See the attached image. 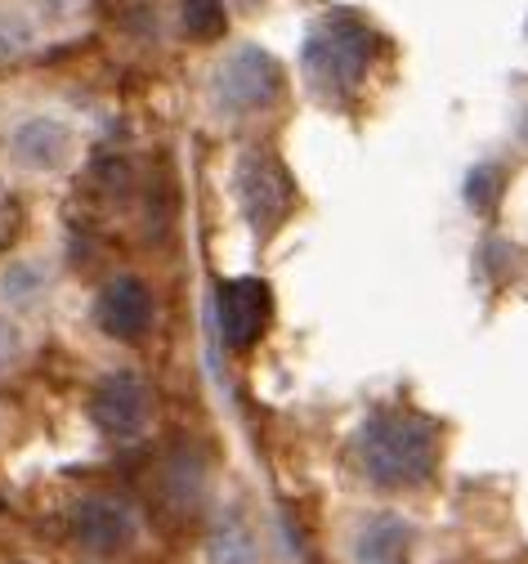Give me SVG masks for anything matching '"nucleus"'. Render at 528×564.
I'll list each match as a JSON object with an SVG mask.
<instances>
[{"instance_id": "nucleus-1", "label": "nucleus", "mask_w": 528, "mask_h": 564, "mask_svg": "<svg viewBox=\"0 0 528 564\" xmlns=\"http://www.w3.org/2000/svg\"><path fill=\"white\" fill-rule=\"evenodd\" d=\"M354 453L376 488H417L439 466V431L417 412L381 408L363 421Z\"/></svg>"}, {"instance_id": "nucleus-2", "label": "nucleus", "mask_w": 528, "mask_h": 564, "mask_svg": "<svg viewBox=\"0 0 528 564\" xmlns=\"http://www.w3.org/2000/svg\"><path fill=\"white\" fill-rule=\"evenodd\" d=\"M371 54H376V36L358 19L332 14V19L310 28L305 50H300V63H305L310 86L336 99V95H349L367 77Z\"/></svg>"}, {"instance_id": "nucleus-3", "label": "nucleus", "mask_w": 528, "mask_h": 564, "mask_svg": "<svg viewBox=\"0 0 528 564\" xmlns=\"http://www.w3.org/2000/svg\"><path fill=\"white\" fill-rule=\"evenodd\" d=\"M206 99L219 117H256L282 99V67L260 45H234L215 63Z\"/></svg>"}, {"instance_id": "nucleus-4", "label": "nucleus", "mask_w": 528, "mask_h": 564, "mask_svg": "<svg viewBox=\"0 0 528 564\" xmlns=\"http://www.w3.org/2000/svg\"><path fill=\"white\" fill-rule=\"evenodd\" d=\"M229 188H234V202H238V216H243V225L251 229L256 242H269L287 225L291 206H295V188H291L287 166L265 149L238 153Z\"/></svg>"}, {"instance_id": "nucleus-5", "label": "nucleus", "mask_w": 528, "mask_h": 564, "mask_svg": "<svg viewBox=\"0 0 528 564\" xmlns=\"http://www.w3.org/2000/svg\"><path fill=\"white\" fill-rule=\"evenodd\" d=\"M77 153H82L77 130L54 112H28L6 134V166L32 184L63 180L72 166H77Z\"/></svg>"}, {"instance_id": "nucleus-6", "label": "nucleus", "mask_w": 528, "mask_h": 564, "mask_svg": "<svg viewBox=\"0 0 528 564\" xmlns=\"http://www.w3.org/2000/svg\"><path fill=\"white\" fill-rule=\"evenodd\" d=\"M153 412H158L153 386H148V377L134 368H112L90 390L95 431L117 440V444H139L148 431H153Z\"/></svg>"}, {"instance_id": "nucleus-7", "label": "nucleus", "mask_w": 528, "mask_h": 564, "mask_svg": "<svg viewBox=\"0 0 528 564\" xmlns=\"http://www.w3.org/2000/svg\"><path fill=\"white\" fill-rule=\"evenodd\" d=\"M67 529H72V542L90 555H126L139 546V511L117 498V492H86V498L72 502V516H67Z\"/></svg>"}, {"instance_id": "nucleus-8", "label": "nucleus", "mask_w": 528, "mask_h": 564, "mask_svg": "<svg viewBox=\"0 0 528 564\" xmlns=\"http://www.w3.org/2000/svg\"><path fill=\"white\" fill-rule=\"evenodd\" d=\"M158 323V296L143 273H112L95 296V327L117 345H139Z\"/></svg>"}, {"instance_id": "nucleus-9", "label": "nucleus", "mask_w": 528, "mask_h": 564, "mask_svg": "<svg viewBox=\"0 0 528 564\" xmlns=\"http://www.w3.org/2000/svg\"><path fill=\"white\" fill-rule=\"evenodd\" d=\"M215 314H219V336L229 349H251L273 318V292L260 278H234L219 282L215 292Z\"/></svg>"}, {"instance_id": "nucleus-10", "label": "nucleus", "mask_w": 528, "mask_h": 564, "mask_svg": "<svg viewBox=\"0 0 528 564\" xmlns=\"http://www.w3.org/2000/svg\"><path fill=\"white\" fill-rule=\"evenodd\" d=\"M54 288H58V273L36 251H19V256H10L6 264H0V310L23 318V323L50 310Z\"/></svg>"}, {"instance_id": "nucleus-11", "label": "nucleus", "mask_w": 528, "mask_h": 564, "mask_svg": "<svg viewBox=\"0 0 528 564\" xmlns=\"http://www.w3.org/2000/svg\"><path fill=\"white\" fill-rule=\"evenodd\" d=\"M417 529L395 511H371L354 529V564H412Z\"/></svg>"}, {"instance_id": "nucleus-12", "label": "nucleus", "mask_w": 528, "mask_h": 564, "mask_svg": "<svg viewBox=\"0 0 528 564\" xmlns=\"http://www.w3.org/2000/svg\"><path fill=\"white\" fill-rule=\"evenodd\" d=\"M180 19L193 41L211 45L229 32V0H180Z\"/></svg>"}, {"instance_id": "nucleus-13", "label": "nucleus", "mask_w": 528, "mask_h": 564, "mask_svg": "<svg viewBox=\"0 0 528 564\" xmlns=\"http://www.w3.org/2000/svg\"><path fill=\"white\" fill-rule=\"evenodd\" d=\"M36 23L41 19H32L28 10H14V6L0 10V63H14L36 50V32H41Z\"/></svg>"}, {"instance_id": "nucleus-14", "label": "nucleus", "mask_w": 528, "mask_h": 564, "mask_svg": "<svg viewBox=\"0 0 528 564\" xmlns=\"http://www.w3.org/2000/svg\"><path fill=\"white\" fill-rule=\"evenodd\" d=\"M260 551H256V538L243 520H224L211 538V564H256Z\"/></svg>"}, {"instance_id": "nucleus-15", "label": "nucleus", "mask_w": 528, "mask_h": 564, "mask_svg": "<svg viewBox=\"0 0 528 564\" xmlns=\"http://www.w3.org/2000/svg\"><path fill=\"white\" fill-rule=\"evenodd\" d=\"M28 355H32V340H28L23 318H14V314L0 310V381L14 377V372L28 364Z\"/></svg>"}, {"instance_id": "nucleus-16", "label": "nucleus", "mask_w": 528, "mask_h": 564, "mask_svg": "<svg viewBox=\"0 0 528 564\" xmlns=\"http://www.w3.org/2000/svg\"><path fill=\"white\" fill-rule=\"evenodd\" d=\"M90 0H36V19L45 28H67V23H77L86 14Z\"/></svg>"}, {"instance_id": "nucleus-17", "label": "nucleus", "mask_w": 528, "mask_h": 564, "mask_svg": "<svg viewBox=\"0 0 528 564\" xmlns=\"http://www.w3.org/2000/svg\"><path fill=\"white\" fill-rule=\"evenodd\" d=\"M229 6H238V10H260L265 0H229Z\"/></svg>"}, {"instance_id": "nucleus-18", "label": "nucleus", "mask_w": 528, "mask_h": 564, "mask_svg": "<svg viewBox=\"0 0 528 564\" xmlns=\"http://www.w3.org/2000/svg\"><path fill=\"white\" fill-rule=\"evenodd\" d=\"M19 564H23V560H19Z\"/></svg>"}]
</instances>
